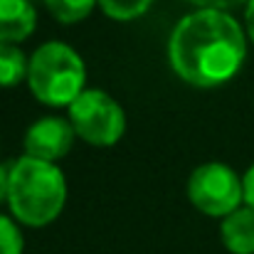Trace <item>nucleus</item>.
Returning <instances> with one entry per match:
<instances>
[{
  "label": "nucleus",
  "instance_id": "39448f33",
  "mask_svg": "<svg viewBox=\"0 0 254 254\" xmlns=\"http://www.w3.org/2000/svg\"><path fill=\"white\" fill-rule=\"evenodd\" d=\"M188 197L200 212L225 220L240 210V202H245V190L240 175L230 166L205 163L192 170L188 180Z\"/></svg>",
  "mask_w": 254,
  "mask_h": 254
},
{
  "label": "nucleus",
  "instance_id": "7ed1b4c3",
  "mask_svg": "<svg viewBox=\"0 0 254 254\" xmlns=\"http://www.w3.org/2000/svg\"><path fill=\"white\" fill-rule=\"evenodd\" d=\"M84 60L64 42H45L30 57L27 84L47 106H72L84 91Z\"/></svg>",
  "mask_w": 254,
  "mask_h": 254
},
{
  "label": "nucleus",
  "instance_id": "ddd939ff",
  "mask_svg": "<svg viewBox=\"0 0 254 254\" xmlns=\"http://www.w3.org/2000/svg\"><path fill=\"white\" fill-rule=\"evenodd\" d=\"M192 5H197L200 10H222V12H230L240 5H247L250 0H188Z\"/></svg>",
  "mask_w": 254,
  "mask_h": 254
},
{
  "label": "nucleus",
  "instance_id": "f8f14e48",
  "mask_svg": "<svg viewBox=\"0 0 254 254\" xmlns=\"http://www.w3.org/2000/svg\"><path fill=\"white\" fill-rule=\"evenodd\" d=\"M22 247L25 242L20 227L10 217L0 215V254H22Z\"/></svg>",
  "mask_w": 254,
  "mask_h": 254
},
{
  "label": "nucleus",
  "instance_id": "dca6fc26",
  "mask_svg": "<svg viewBox=\"0 0 254 254\" xmlns=\"http://www.w3.org/2000/svg\"><path fill=\"white\" fill-rule=\"evenodd\" d=\"M245 27H247L250 40L254 42V0H250L247 7H245Z\"/></svg>",
  "mask_w": 254,
  "mask_h": 254
},
{
  "label": "nucleus",
  "instance_id": "9d476101",
  "mask_svg": "<svg viewBox=\"0 0 254 254\" xmlns=\"http://www.w3.org/2000/svg\"><path fill=\"white\" fill-rule=\"evenodd\" d=\"M45 5L60 22L74 25V22L84 20L94 10V5H99V0H45Z\"/></svg>",
  "mask_w": 254,
  "mask_h": 254
},
{
  "label": "nucleus",
  "instance_id": "9b49d317",
  "mask_svg": "<svg viewBox=\"0 0 254 254\" xmlns=\"http://www.w3.org/2000/svg\"><path fill=\"white\" fill-rule=\"evenodd\" d=\"M153 0H99V7L111 17V20H136L143 12H148Z\"/></svg>",
  "mask_w": 254,
  "mask_h": 254
},
{
  "label": "nucleus",
  "instance_id": "1a4fd4ad",
  "mask_svg": "<svg viewBox=\"0 0 254 254\" xmlns=\"http://www.w3.org/2000/svg\"><path fill=\"white\" fill-rule=\"evenodd\" d=\"M30 69V60L17 45L0 42V86H17Z\"/></svg>",
  "mask_w": 254,
  "mask_h": 254
},
{
  "label": "nucleus",
  "instance_id": "20e7f679",
  "mask_svg": "<svg viewBox=\"0 0 254 254\" xmlns=\"http://www.w3.org/2000/svg\"><path fill=\"white\" fill-rule=\"evenodd\" d=\"M69 121L79 138L99 148L114 146L126 131L124 109L101 89H84L79 94L69 106Z\"/></svg>",
  "mask_w": 254,
  "mask_h": 254
},
{
  "label": "nucleus",
  "instance_id": "6e6552de",
  "mask_svg": "<svg viewBox=\"0 0 254 254\" xmlns=\"http://www.w3.org/2000/svg\"><path fill=\"white\" fill-rule=\"evenodd\" d=\"M222 242L232 254H254V210L240 207L222 220Z\"/></svg>",
  "mask_w": 254,
  "mask_h": 254
},
{
  "label": "nucleus",
  "instance_id": "f257e3e1",
  "mask_svg": "<svg viewBox=\"0 0 254 254\" xmlns=\"http://www.w3.org/2000/svg\"><path fill=\"white\" fill-rule=\"evenodd\" d=\"M168 57L173 72L183 82L212 89L240 72L247 57V37L230 12L195 10L175 25Z\"/></svg>",
  "mask_w": 254,
  "mask_h": 254
},
{
  "label": "nucleus",
  "instance_id": "423d86ee",
  "mask_svg": "<svg viewBox=\"0 0 254 254\" xmlns=\"http://www.w3.org/2000/svg\"><path fill=\"white\" fill-rule=\"evenodd\" d=\"M74 136H77V131H74L72 121H64L60 116H45L27 128L25 143H22L25 156L55 163L72 151Z\"/></svg>",
  "mask_w": 254,
  "mask_h": 254
},
{
  "label": "nucleus",
  "instance_id": "0eeeda50",
  "mask_svg": "<svg viewBox=\"0 0 254 254\" xmlns=\"http://www.w3.org/2000/svg\"><path fill=\"white\" fill-rule=\"evenodd\" d=\"M37 12L30 0H0V42H22L35 32Z\"/></svg>",
  "mask_w": 254,
  "mask_h": 254
},
{
  "label": "nucleus",
  "instance_id": "2eb2a0df",
  "mask_svg": "<svg viewBox=\"0 0 254 254\" xmlns=\"http://www.w3.org/2000/svg\"><path fill=\"white\" fill-rule=\"evenodd\" d=\"M242 190H245V202H247V207L254 210V163L250 166V170L245 173V178H242Z\"/></svg>",
  "mask_w": 254,
  "mask_h": 254
},
{
  "label": "nucleus",
  "instance_id": "4468645a",
  "mask_svg": "<svg viewBox=\"0 0 254 254\" xmlns=\"http://www.w3.org/2000/svg\"><path fill=\"white\" fill-rule=\"evenodd\" d=\"M10 175H12V161L0 163V202L10 197Z\"/></svg>",
  "mask_w": 254,
  "mask_h": 254
},
{
  "label": "nucleus",
  "instance_id": "f03ea898",
  "mask_svg": "<svg viewBox=\"0 0 254 254\" xmlns=\"http://www.w3.org/2000/svg\"><path fill=\"white\" fill-rule=\"evenodd\" d=\"M67 202V180L55 163L22 156L12 161L7 205L25 227H45L55 222Z\"/></svg>",
  "mask_w": 254,
  "mask_h": 254
}]
</instances>
